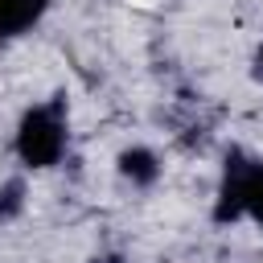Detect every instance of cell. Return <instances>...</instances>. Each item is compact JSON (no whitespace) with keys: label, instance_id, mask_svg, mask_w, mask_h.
Masks as SVG:
<instances>
[{"label":"cell","instance_id":"6da1fadb","mask_svg":"<svg viewBox=\"0 0 263 263\" xmlns=\"http://www.w3.org/2000/svg\"><path fill=\"white\" fill-rule=\"evenodd\" d=\"M66 152V119H62V103L49 107H33L25 111L21 127H16V156L33 168H49L58 164Z\"/></svg>","mask_w":263,"mask_h":263},{"label":"cell","instance_id":"7a4b0ae2","mask_svg":"<svg viewBox=\"0 0 263 263\" xmlns=\"http://www.w3.org/2000/svg\"><path fill=\"white\" fill-rule=\"evenodd\" d=\"M226 173L238 181L242 189V214H251L259 226H263V164H251L247 156L230 152L226 156Z\"/></svg>","mask_w":263,"mask_h":263},{"label":"cell","instance_id":"3957f363","mask_svg":"<svg viewBox=\"0 0 263 263\" xmlns=\"http://www.w3.org/2000/svg\"><path fill=\"white\" fill-rule=\"evenodd\" d=\"M49 0H0V37H16L21 29H29Z\"/></svg>","mask_w":263,"mask_h":263},{"label":"cell","instance_id":"277c9868","mask_svg":"<svg viewBox=\"0 0 263 263\" xmlns=\"http://www.w3.org/2000/svg\"><path fill=\"white\" fill-rule=\"evenodd\" d=\"M119 173H123L127 181H136V185H152L156 173H160V164H156V156H152L148 148H127V152L119 156Z\"/></svg>","mask_w":263,"mask_h":263},{"label":"cell","instance_id":"5b68a950","mask_svg":"<svg viewBox=\"0 0 263 263\" xmlns=\"http://www.w3.org/2000/svg\"><path fill=\"white\" fill-rule=\"evenodd\" d=\"M21 181H8L4 189H0V218H12L16 210H21Z\"/></svg>","mask_w":263,"mask_h":263},{"label":"cell","instance_id":"8992f818","mask_svg":"<svg viewBox=\"0 0 263 263\" xmlns=\"http://www.w3.org/2000/svg\"><path fill=\"white\" fill-rule=\"evenodd\" d=\"M255 74L263 78V49H259V58H255Z\"/></svg>","mask_w":263,"mask_h":263}]
</instances>
